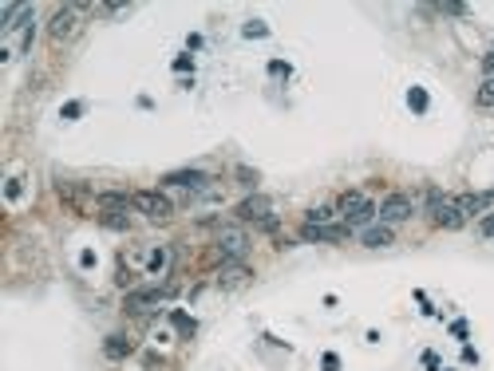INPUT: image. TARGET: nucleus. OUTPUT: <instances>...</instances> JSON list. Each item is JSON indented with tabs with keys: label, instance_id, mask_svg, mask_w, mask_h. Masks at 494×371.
I'll use <instances>...</instances> for the list:
<instances>
[{
	"label": "nucleus",
	"instance_id": "21",
	"mask_svg": "<svg viewBox=\"0 0 494 371\" xmlns=\"http://www.w3.org/2000/svg\"><path fill=\"white\" fill-rule=\"evenodd\" d=\"M237 178H241V186H257V174L253 170H237Z\"/></svg>",
	"mask_w": 494,
	"mask_h": 371
},
{
	"label": "nucleus",
	"instance_id": "14",
	"mask_svg": "<svg viewBox=\"0 0 494 371\" xmlns=\"http://www.w3.org/2000/svg\"><path fill=\"white\" fill-rule=\"evenodd\" d=\"M103 356L107 359H127L131 356V340H127V336H107V340H103Z\"/></svg>",
	"mask_w": 494,
	"mask_h": 371
},
{
	"label": "nucleus",
	"instance_id": "5",
	"mask_svg": "<svg viewBox=\"0 0 494 371\" xmlns=\"http://www.w3.org/2000/svg\"><path fill=\"white\" fill-rule=\"evenodd\" d=\"M174 292V285H154V288H135V292H127V312H150L159 308L162 300Z\"/></svg>",
	"mask_w": 494,
	"mask_h": 371
},
{
	"label": "nucleus",
	"instance_id": "15",
	"mask_svg": "<svg viewBox=\"0 0 494 371\" xmlns=\"http://www.w3.org/2000/svg\"><path fill=\"white\" fill-rule=\"evenodd\" d=\"M99 222L107 225V229H131V217H127V210H103V213H99Z\"/></svg>",
	"mask_w": 494,
	"mask_h": 371
},
{
	"label": "nucleus",
	"instance_id": "8",
	"mask_svg": "<svg viewBox=\"0 0 494 371\" xmlns=\"http://www.w3.org/2000/svg\"><path fill=\"white\" fill-rule=\"evenodd\" d=\"M348 225H305L301 229V237L305 241H324V245H340V241H348Z\"/></svg>",
	"mask_w": 494,
	"mask_h": 371
},
{
	"label": "nucleus",
	"instance_id": "3",
	"mask_svg": "<svg viewBox=\"0 0 494 371\" xmlns=\"http://www.w3.org/2000/svg\"><path fill=\"white\" fill-rule=\"evenodd\" d=\"M131 206H135L138 213H147L150 222H162V217H170L174 213L170 198L159 194V190H135V194H131Z\"/></svg>",
	"mask_w": 494,
	"mask_h": 371
},
{
	"label": "nucleus",
	"instance_id": "16",
	"mask_svg": "<svg viewBox=\"0 0 494 371\" xmlns=\"http://www.w3.org/2000/svg\"><path fill=\"white\" fill-rule=\"evenodd\" d=\"M333 217H336L333 206H312V210L305 213V225H328Z\"/></svg>",
	"mask_w": 494,
	"mask_h": 371
},
{
	"label": "nucleus",
	"instance_id": "9",
	"mask_svg": "<svg viewBox=\"0 0 494 371\" xmlns=\"http://www.w3.org/2000/svg\"><path fill=\"white\" fill-rule=\"evenodd\" d=\"M269 210H273V201L265 198V194H249L246 201H241V206H237V217H241V222H265V217H269Z\"/></svg>",
	"mask_w": 494,
	"mask_h": 371
},
{
	"label": "nucleus",
	"instance_id": "1",
	"mask_svg": "<svg viewBox=\"0 0 494 371\" xmlns=\"http://www.w3.org/2000/svg\"><path fill=\"white\" fill-rule=\"evenodd\" d=\"M336 213L348 222V229H356V225H368L372 217H380V206H372L364 194H356V190H348L344 198L336 201Z\"/></svg>",
	"mask_w": 494,
	"mask_h": 371
},
{
	"label": "nucleus",
	"instance_id": "24",
	"mask_svg": "<svg viewBox=\"0 0 494 371\" xmlns=\"http://www.w3.org/2000/svg\"><path fill=\"white\" fill-rule=\"evenodd\" d=\"M246 36H265V24H257V20H253V24L246 28Z\"/></svg>",
	"mask_w": 494,
	"mask_h": 371
},
{
	"label": "nucleus",
	"instance_id": "2",
	"mask_svg": "<svg viewBox=\"0 0 494 371\" xmlns=\"http://www.w3.org/2000/svg\"><path fill=\"white\" fill-rule=\"evenodd\" d=\"M427 213H431V222L439 225V229H459V225L467 222V217H463V210L455 206V198H443L439 190H431V194H427Z\"/></svg>",
	"mask_w": 494,
	"mask_h": 371
},
{
	"label": "nucleus",
	"instance_id": "23",
	"mask_svg": "<svg viewBox=\"0 0 494 371\" xmlns=\"http://www.w3.org/2000/svg\"><path fill=\"white\" fill-rule=\"evenodd\" d=\"M482 233L494 237V213H486V217H482Z\"/></svg>",
	"mask_w": 494,
	"mask_h": 371
},
{
	"label": "nucleus",
	"instance_id": "13",
	"mask_svg": "<svg viewBox=\"0 0 494 371\" xmlns=\"http://www.w3.org/2000/svg\"><path fill=\"white\" fill-rule=\"evenodd\" d=\"M491 198L494 194H463V198H455V206L463 210V217H467V213H486Z\"/></svg>",
	"mask_w": 494,
	"mask_h": 371
},
{
	"label": "nucleus",
	"instance_id": "7",
	"mask_svg": "<svg viewBox=\"0 0 494 371\" xmlns=\"http://www.w3.org/2000/svg\"><path fill=\"white\" fill-rule=\"evenodd\" d=\"M411 210H415V206H411L408 194H388V198L380 201V222L383 225H399V222H408L411 217Z\"/></svg>",
	"mask_w": 494,
	"mask_h": 371
},
{
	"label": "nucleus",
	"instance_id": "12",
	"mask_svg": "<svg viewBox=\"0 0 494 371\" xmlns=\"http://www.w3.org/2000/svg\"><path fill=\"white\" fill-rule=\"evenodd\" d=\"M360 241H364L368 249H388V245L395 241V237H392V225H368V229L360 233Z\"/></svg>",
	"mask_w": 494,
	"mask_h": 371
},
{
	"label": "nucleus",
	"instance_id": "6",
	"mask_svg": "<svg viewBox=\"0 0 494 371\" xmlns=\"http://www.w3.org/2000/svg\"><path fill=\"white\" fill-rule=\"evenodd\" d=\"M75 13H79V4H75V8L67 4V8H56V16L48 20V36L56 40V44L75 36V28H79V16H75Z\"/></svg>",
	"mask_w": 494,
	"mask_h": 371
},
{
	"label": "nucleus",
	"instance_id": "17",
	"mask_svg": "<svg viewBox=\"0 0 494 371\" xmlns=\"http://www.w3.org/2000/svg\"><path fill=\"white\" fill-rule=\"evenodd\" d=\"M131 198L127 194H99V210H127Z\"/></svg>",
	"mask_w": 494,
	"mask_h": 371
},
{
	"label": "nucleus",
	"instance_id": "18",
	"mask_svg": "<svg viewBox=\"0 0 494 371\" xmlns=\"http://www.w3.org/2000/svg\"><path fill=\"white\" fill-rule=\"evenodd\" d=\"M479 107H494V79H482V87H479Z\"/></svg>",
	"mask_w": 494,
	"mask_h": 371
},
{
	"label": "nucleus",
	"instance_id": "11",
	"mask_svg": "<svg viewBox=\"0 0 494 371\" xmlns=\"http://www.w3.org/2000/svg\"><path fill=\"white\" fill-rule=\"evenodd\" d=\"M162 182H166V186H182V190H202L210 178H206L202 170H166V174H162Z\"/></svg>",
	"mask_w": 494,
	"mask_h": 371
},
{
	"label": "nucleus",
	"instance_id": "20",
	"mask_svg": "<svg viewBox=\"0 0 494 371\" xmlns=\"http://www.w3.org/2000/svg\"><path fill=\"white\" fill-rule=\"evenodd\" d=\"M408 99H411V107H415V111H423V107H427V95H423V91H411Z\"/></svg>",
	"mask_w": 494,
	"mask_h": 371
},
{
	"label": "nucleus",
	"instance_id": "4",
	"mask_svg": "<svg viewBox=\"0 0 494 371\" xmlns=\"http://www.w3.org/2000/svg\"><path fill=\"white\" fill-rule=\"evenodd\" d=\"M249 249V237L241 225H222V233H218V257L222 261H241Z\"/></svg>",
	"mask_w": 494,
	"mask_h": 371
},
{
	"label": "nucleus",
	"instance_id": "19",
	"mask_svg": "<svg viewBox=\"0 0 494 371\" xmlns=\"http://www.w3.org/2000/svg\"><path fill=\"white\" fill-rule=\"evenodd\" d=\"M170 320H174V324H178V332H186V336H190V332H194V320H186V316H182V312H174V316H170Z\"/></svg>",
	"mask_w": 494,
	"mask_h": 371
},
{
	"label": "nucleus",
	"instance_id": "22",
	"mask_svg": "<svg viewBox=\"0 0 494 371\" xmlns=\"http://www.w3.org/2000/svg\"><path fill=\"white\" fill-rule=\"evenodd\" d=\"M482 72H486V79H494V51L491 56H482Z\"/></svg>",
	"mask_w": 494,
	"mask_h": 371
},
{
	"label": "nucleus",
	"instance_id": "10",
	"mask_svg": "<svg viewBox=\"0 0 494 371\" xmlns=\"http://www.w3.org/2000/svg\"><path fill=\"white\" fill-rule=\"evenodd\" d=\"M249 265H241V261H222V269H218V285L222 288H241L249 285Z\"/></svg>",
	"mask_w": 494,
	"mask_h": 371
}]
</instances>
